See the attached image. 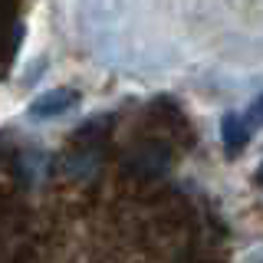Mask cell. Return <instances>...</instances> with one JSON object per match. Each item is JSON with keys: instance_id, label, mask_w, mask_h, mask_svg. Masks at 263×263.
<instances>
[{"instance_id": "cell-2", "label": "cell", "mask_w": 263, "mask_h": 263, "mask_svg": "<svg viewBox=\"0 0 263 263\" xmlns=\"http://www.w3.org/2000/svg\"><path fill=\"white\" fill-rule=\"evenodd\" d=\"M220 138H224V148H227V152L237 155L247 145V138H250V128L243 125L240 115H227V119L220 122Z\"/></svg>"}, {"instance_id": "cell-3", "label": "cell", "mask_w": 263, "mask_h": 263, "mask_svg": "<svg viewBox=\"0 0 263 263\" xmlns=\"http://www.w3.org/2000/svg\"><path fill=\"white\" fill-rule=\"evenodd\" d=\"M243 125L250 128V132L263 125V96L253 99V105H250V109H247V115H243Z\"/></svg>"}, {"instance_id": "cell-1", "label": "cell", "mask_w": 263, "mask_h": 263, "mask_svg": "<svg viewBox=\"0 0 263 263\" xmlns=\"http://www.w3.org/2000/svg\"><path fill=\"white\" fill-rule=\"evenodd\" d=\"M69 105H76V92H72V89H53V92H46L43 99H36V102L30 105V112H33V115H43V119H49V115L66 112Z\"/></svg>"}]
</instances>
